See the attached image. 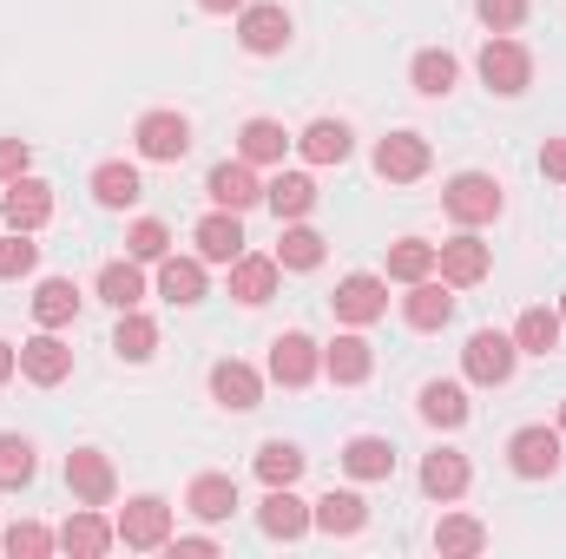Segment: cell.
I'll return each mask as SVG.
<instances>
[{
	"mask_svg": "<svg viewBox=\"0 0 566 559\" xmlns=\"http://www.w3.org/2000/svg\"><path fill=\"white\" fill-rule=\"evenodd\" d=\"M211 402L231 409V415H251V409L264 402V376H258L251 362L224 356V362H211Z\"/></svg>",
	"mask_w": 566,
	"mask_h": 559,
	"instance_id": "obj_16",
	"label": "cell"
},
{
	"mask_svg": "<svg viewBox=\"0 0 566 559\" xmlns=\"http://www.w3.org/2000/svg\"><path fill=\"white\" fill-rule=\"evenodd\" d=\"M66 487H73L80 507H113L119 474H113V461H106L99 447H73V454H66Z\"/></svg>",
	"mask_w": 566,
	"mask_h": 559,
	"instance_id": "obj_10",
	"label": "cell"
},
{
	"mask_svg": "<svg viewBox=\"0 0 566 559\" xmlns=\"http://www.w3.org/2000/svg\"><path fill=\"white\" fill-rule=\"evenodd\" d=\"M185 507H191L205 527H218V520L238 514V481H231V474H198V481L185 487Z\"/></svg>",
	"mask_w": 566,
	"mask_h": 559,
	"instance_id": "obj_27",
	"label": "cell"
},
{
	"mask_svg": "<svg viewBox=\"0 0 566 559\" xmlns=\"http://www.w3.org/2000/svg\"><path fill=\"white\" fill-rule=\"evenodd\" d=\"M416 415L428 421V428H468V415H474V402H468V389L461 382H422V395H416Z\"/></svg>",
	"mask_w": 566,
	"mask_h": 559,
	"instance_id": "obj_26",
	"label": "cell"
},
{
	"mask_svg": "<svg viewBox=\"0 0 566 559\" xmlns=\"http://www.w3.org/2000/svg\"><path fill=\"white\" fill-rule=\"evenodd\" d=\"M323 376V349L303 336V329H283L277 342H271V382H283V389H310Z\"/></svg>",
	"mask_w": 566,
	"mask_h": 559,
	"instance_id": "obj_15",
	"label": "cell"
},
{
	"mask_svg": "<svg viewBox=\"0 0 566 559\" xmlns=\"http://www.w3.org/2000/svg\"><path fill=\"white\" fill-rule=\"evenodd\" d=\"M171 251V231L158 224V218H139L133 231H126V257H139V264H158Z\"/></svg>",
	"mask_w": 566,
	"mask_h": 559,
	"instance_id": "obj_45",
	"label": "cell"
},
{
	"mask_svg": "<svg viewBox=\"0 0 566 559\" xmlns=\"http://www.w3.org/2000/svg\"><path fill=\"white\" fill-rule=\"evenodd\" d=\"M99 303H113V309H139L145 303V264L139 257H119V264L99 271Z\"/></svg>",
	"mask_w": 566,
	"mask_h": 559,
	"instance_id": "obj_36",
	"label": "cell"
},
{
	"mask_svg": "<svg viewBox=\"0 0 566 559\" xmlns=\"http://www.w3.org/2000/svg\"><path fill=\"white\" fill-rule=\"evenodd\" d=\"M461 369H468V382H481V389L514 382V369H521V342H514V329H474L468 349H461Z\"/></svg>",
	"mask_w": 566,
	"mask_h": 559,
	"instance_id": "obj_3",
	"label": "cell"
},
{
	"mask_svg": "<svg viewBox=\"0 0 566 559\" xmlns=\"http://www.w3.org/2000/svg\"><path fill=\"white\" fill-rule=\"evenodd\" d=\"M389 277L396 283L434 277V244H428V238H396V244H389Z\"/></svg>",
	"mask_w": 566,
	"mask_h": 559,
	"instance_id": "obj_42",
	"label": "cell"
},
{
	"mask_svg": "<svg viewBox=\"0 0 566 559\" xmlns=\"http://www.w3.org/2000/svg\"><path fill=\"white\" fill-rule=\"evenodd\" d=\"M560 434H566V402H560Z\"/></svg>",
	"mask_w": 566,
	"mask_h": 559,
	"instance_id": "obj_52",
	"label": "cell"
},
{
	"mask_svg": "<svg viewBox=\"0 0 566 559\" xmlns=\"http://www.w3.org/2000/svg\"><path fill=\"white\" fill-rule=\"evenodd\" d=\"M303 461H310V454H303L296 441H264V447H258V481H264V487H296V481H303Z\"/></svg>",
	"mask_w": 566,
	"mask_h": 559,
	"instance_id": "obj_40",
	"label": "cell"
},
{
	"mask_svg": "<svg viewBox=\"0 0 566 559\" xmlns=\"http://www.w3.org/2000/svg\"><path fill=\"white\" fill-rule=\"evenodd\" d=\"M264 204L277 211L283 224L310 218V211H316V178H310V171H277V178L264 184Z\"/></svg>",
	"mask_w": 566,
	"mask_h": 559,
	"instance_id": "obj_29",
	"label": "cell"
},
{
	"mask_svg": "<svg viewBox=\"0 0 566 559\" xmlns=\"http://www.w3.org/2000/svg\"><path fill=\"white\" fill-rule=\"evenodd\" d=\"M238 46L244 53H258V60H271V53H283L290 46V13H283L277 0H244L238 7Z\"/></svg>",
	"mask_w": 566,
	"mask_h": 559,
	"instance_id": "obj_11",
	"label": "cell"
},
{
	"mask_svg": "<svg viewBox=\"0 0 566 559\" xmlns=\"http://www.w3.org/2000/svg\"><path fill=\"white\" fill-rule=\"evenodd\" d=\"M0 534H7V527H0Z\"/></svg>",
	"mask_w": 566,
	"mask_h": 559,
	"instance_id": "obj_54",
	"label": "cell"
},
{
	"mask_svg": "<svg viewBox=\"0 0 566 559\" xmlns=\"http://www.w3.org/2000/svg\"><path fill=\"white\" fill-rule=\"evenodd\" d=\"M402 323L409 329H422V336H434V329H448L454 323V283H409V296H402Z\"/></svg>",
	"mask_w": 566,
	"mask_h": 559,
	"instance_id": "obj_18",
	"label": "cell"
},
{
	"mask_svg": "<svg viewBox=\"0 0 566 559\" xmlns=\"http://www.w3.org/2000/svg\"><path fill=\"white\" fill-rule=\"evenodd\" d=\"M20 376H27L33 389H60V382L73 376V349L60 342V329H40V336L20 342Z\"/></svg>",
	"mask_w": 566,
	"mask_h": 559,
	"instance_id": "obj_14",
	"label": "cell"
},
{
	"mask_svg": "<svg viewBox=\"0 0 566 559\" xmlns=\"http://www.w3.org/2000/svg\"><path fill=\"white\" fill-rule=\"evenodd\" d=\"M191 244H198L205 264H224V271H231V264L244 257V211H218V204H211V211L198 218Z\"/></svg>",
	"mask_w": 566,
	"mask_h": 559,
	"instance_id": "obj_13",
	"label": "cell"
},
{
	"mask_svg": "<svg viewBox=\"0 0 566 559\" xmlns=\"http://www.w3.org/2000/svg\"><path fill=\"white\" fill-rule=\"evenodd\" d=\"M40 271V244H33V231H7L0 238V283H20Z\"/></svg>",
	"mask_w": 566,
	"mask_h": 559,
	"instance_id": "obj_43",
	"label": "cell"
},
{
	"mask_svg": "<svg viewBox=\"0 0 566 559\" xmlns=\"http://www.w3.org/2000/svg\"><path fill=\"white\" fill-rule=\"evenodd\" d=\"M290 133H283L277 119H244V133H238V158H251V165H283V151H290Z\"/></svg>",
	"mask_w": 566,
	"mask_h": 559,
	"instance_id": "obj_38",
	"label": "cell"
},
{
	"mask_svg": "<svg viewBox=\"0 0 566 559\" xmlns=\"http://www.w3.org/2000/svg\"><path fill=\"white\" fill-rule=\"evenodd\" d=\"M323 376H329L336 389H356V382H369V376H376V349H369V336L343 329V336L323 349Z\"/></svg>",
	"mask_w": 566,
	"mask_h": 559,
	"instance_id": "obj_19",
	"label": "cell"
},
{
	"mask_svg": "<svg viewBox=\"0 0 566 559\" xmlns=\"http://www.w3.org/2000/svg\"><path fill=\"white\" fill-rule=\"evenodd\" d=\"M277 283H283L277 257H251V251H244V257L231 264V296H238L244 309H264V303L277 296Z\"/></svg>",
	"mask_w": 566,
	"mask_h": 559,
	"instance_id": "obj_24",
	"label": "cell"
},
{
	"mask_svg": "<svg viewBox=\"0 0 566 559\" xmlns=\"http://www.w3.org/2000/svg\"><path fill=\"white\" fill-rule=\"evenodd\" d=\"M133 145H139V158L151 165H178L185 151H191V119L185 113H139V126H133Z\"/></svg>",
	"mask_w": 566,
	"mask_h": 559,
	"instance_id": "obj_7",
	"label": "cell"
},
{
	"mask_svg": "<svg viewBox=\"0 0 566 559\" xmlns=\"http://www.w3.org/2000/svg\"><path fill=\"white\" fill-rule=\"evenodd\" d=\"M0 547H7L13 559H46L53 547H60V534H46L40 520H13V527L0 534Z\"/></svg>",
	"mask_w": 566,
	"mask_h": 559,
	"instance_id": "obj_44",
	"label": "cell"
},
{
	"mask_svg": "<svg viewBox=\"0 0 566 559\" xmlns=\"http://www.w3.org/2000/svg\"><path fill=\"white\" fill-rule=\"evenodd\" d=\"M73 316H80V283L73 277H46L33 289V323L40 329H66Z\"/></svg>",
	"mask_w": 566,
	"mask_h": 559,
	"instance_id": "obj_34",
	"label": "cell"
},
{
	"mask_svg": "<svg viewBox=\"0 0 566 559\" xmlns=\"http://www.w3.org/2000/svg\"><path fill=\"white\" fill-rule=\"evenodd\" d=\"M0 218H7V231H46L53 224V184L46 178H13L7 191H0Z\"/></svg>",
	"mask_w": 566,
	"mask_h": 559,
	"instance_id": "obj_9",
	"label": "cell"
},
{
	"mask_svg": "<svg viewBox=\"0 0 566 559\" xmlns=\"http://www.w3.org/2000/svg\"><path fill=\"white\" fill-rule=\"evenodd\" d=\"M566 336L560 309H547V303H534V309H521V323H514V342H521V356H554Z\"/></svg>",
	"mask_w": 566,
	"mask_h": 559,
	"instance_id": "obj_32",
	"label": "cell"
},
{
	"mask_svg": "<svg viewBox=\"0 0 566 559\" xmlns=\"http://www.w3.org/2000/svg\"><path fill=\"white\" fill-rule=\"evenodd\" d=\"M434 553H441V559L488 553V527H481V520H468V514H441V520H434Z\"/></svg>",
	"mask_w": 566,
	"mask_h": 559,
	"instance_id": "obj_35",
	"label": "cell"
},
{
	"mask_svg": "<svg viewBox=\"0 0 566 559\" xmlns=\"http://www.w3.org/2000/svg\"><path fill=\"white\" fill-rule=\"evenodd\" d=\"M113 356H119V362H151V356H158V323H151V316H139V309H119Z\"/></svg>",
	"mask_w": 566,
	"mask_h": 559,
	"instance_id": "obj_37",
	"label": "cell"
},
{
	"mask_svg": "<svg viewBox=\"0 0 566 559\" xmlns=\"http://www.w3.org/2000/svg\"><path fill=\"white\" fill-rule=\"evenodd\" d=\"M560 323H566V296H560Z\"/></svg>",
	"mask_w": 566,
	"mask_h": 559,
	"instance_id": "obj_53",
	"label": "cell"
},
{
	"mask_svg": "<svg viewBox=\"0 0 566 559\" xmlns=\"http://www.w3.org/2000/svg\"><path fill=\"white\" fill-rule=\"evenodd\" d=\"M560 461H566V434L560 428H514L507 434V467L521 474V481H547V474H560Z\"/></svg>",
	"mask_w": 566,
	"mask_h": 559,
	"instance_id": "obj_4",
	"label": "cell"
},
{
	"mask_svg": "<svg viewBox=\"0 0 566 559\" xmlns=\"http://www.w3.org/2000/svg\"><path fill=\"white\" fill-rule=\"evenodd\" d=\"M205 198H211L218 211H251V204H264V178H258L251 158H224V165H211Z\"/></svg>",
	"mask_w": 566,
	"mask_h": 559,
	"instance_id": "obj_8",
	"label": "cell"
},
{
	"mask_svg": "<svg viewBox=\"0 0 566 559\" xmlns=\"http://www.w3.org/2000/svg\"><path fill=\"white\" fill-rule=\"evenodd\" d=\"M277 264L283 271H316V264H323V231H310V224L296 218L277 238Z\"/></svg>",
	"mask_w": 566,
	"mask_h": 559,
	"instance_id": "obj_41",
	"label": "cell"
},
{
	"mask_svg": "<svg viewBox=\"0 0 566 559\" xmlns=\"http://www.w3.org/2000/svg\"><path fill=\"white\" fill-rule=\"evenodd\" d=\"M296 151H303L310 165H343V158L356 151V139H349V126H343V119H316V126H303V133H296Z\"/></svg>",
	"mask_w": 566,
	"mask_h": 559,
	"instance_id": "obj_33",
	"label": "cell"
},
{
	"mask_svg": "<svg viewBox=\"0 0 566 559\" xmlns=\"http://www.w3.org/2000/svg\"><path fill=\"white\" fill-rule=\"evenodd\" d=\"M329 309H336V323H349V329L382 323V316H389V277H369V271L343 277L336 283V296H329Z\"/></svg>",
	"mask_w": 566,
	"mask_h": 559,
	"instance_id": "obj_6",
	"label": "cell"
},
{
	"mask_svg": "<svg viewBox=\"0 0 566 559\" xmlns=\"http://www.w3.org/2000/svg\"><path fill=\"white\" fill-rule=\"evenodd\" d=\"M13 369H20V349H13V342H0V389L13 382Z\"/></svg>",
	"mask_w": 566,
	"mask_h": 559,
	"instance_id": "obj_50",
	"label": "cell"
},
{
	"mask_svg": "<svg viewBox=\"0 0 566 559\" xmlns=\"http://www.w3.org/2000/svg\"><path fill=\"white\" fill-rule=\"evenodd\" d=\"M33 474H40V454H33V441H27V434H0V494H20V487H33Z\"/></svg>",
	"mask_w": 566,
	"mask_h": 559,
	"instance_id": "obj_39",
	"label": "cell"
},
{
	"mask_svg": "<svg viewBox=\"0 0 566 559\" xmlns=\"http://www.w3.org/2000/svg\"><path fill=\"white\" fill-rule=\"evenodd\" d=\"M93 198H99L106 211H126V204H139V198H145L139 165H126V158H106V165L93 171Z\"/></svg>",
	"mask_w": 566,
	"mask_h": 559,
	"instance_id": "obj_31",
	"label": "cell"
},
{
	"mask_svg": "<svg viewBox=\"0 0 566 559\" xmlns=\"http://www.w3.org/2000/svg\"><path fill=\"white\" fill-rule=\"evenodd\" d=\"M343 474H349V481H389V474H396V441H382V434H349V441H343Z\"/></svg>",
	"mask_w": 566,
	"mask_h": 559,
	"instance_id": "obj_25",
	"label": "cell"
},
{
	"mask_svg": "<svg viewBox=\"0 0 566 559\" xmlns=\"http://www.w3.org/2000/svg\"><path fill=\"white\" fill-rule=\"evenodd\" d=\"M158 296L165 303H178V309H191V303H205V257H158Z\"/></svg>",
	"mask_w": 566,
	"mask_h": 559,
	"instance_id": "obj_28",
	"label": "cell"
},
{
	"mask_svg": "<svg viewBox=\"0 0 566 559\" xmlns=\"http://www.w3.org/2000/svg\"><path fill=\"white\" fill-rule=\"evenodd\" d=\"M310 527H316V534H329V540H349V534H363V527H369V500H363V494H349V487H329V494L310 507Z\"/></svg>",
	"mask_w": 566,
	"mask_h": 559,
	"instance_id": "obj_20",
	"label": "cell"
},
{
	"mask_svg": "<svg viewBox=\"0 0 566 559\" xmlns=\"http://www.w3.org/2000/svg\"><path fill=\"white\" fill-rule=\"evenodd\" d=\"M468 481H474V467H468V454H461V447H434V454L422 461V494H428V500H441V507H448V500H461V494H468Z\"/></svg>",
	"mask_w": 566,
	"mask_h": 559,
	"instance_id": "obj_23",
	"label": "cell"
},
{
	"mask_svg": "<svg viewBox=\"0 0 566 559\" xmlns=\"http://www.w3.org/2000/svg\"><path fill=\"white\" fill-rule=\"evenodd\" d=\"M428 139L422 133H389V139L376 145V178H389V184H416L428 178Z\"/></svg>",
	"mask_w": 566,
	"mask_h": 559,
	"instance_id": "obj_17",
	"label": "cell"
},
{
	"mask_svg": "<svg viewBox=\"0 0 566 559\" xmlns=\"http://www.w3.org/2000/svg\"><path fill=\"white\" fill-rule=\"evenodd\" d=\"M501 178H488V171H454L448 184H441V211L461 224V231H481V224H494L501 218Z\"/></svg>",
	"mask_w": 566,
	"mask_h": 559,
	"instance_id": "obj_1",
	"label": "cell"
},
{
	"mask_svg": "<svg viewBox=\"0 0 566 559\" xmlns=\"http://www.w3.org/2000/svg\"><path fill=\"white\" fill-rule=\"evenodd\" d=\"M198 7H205V13H238L244 0H198Z\"/></svg>",
	"mask_w": 566,
	"mask_h": 559,
	"instance_id": "obj_51",
	"label": "cell"
},
{
	"mask_svg": "<svg viewBox=\"0 0 566 559\" xmlns=\"http://www.w3.org/2000/svg\"><path fill=\"white\" fill-rule=\"evenodd\" d=\"M541 171H547L554 184H566V139H547V145H541Z\"/></svg>",
	"mask_w": 566,
	"mask_h": 559,
	"instance_id": "obj_49",
	"label": "cell"
},
{
	"mask_svg": "<svg viewBox=\"0 0 566 559\" xmlns=\"http://www.w3.org/2000/svg\"><path fill=\"white\" fill-rule=\"evenodd\" d=\"M113 527H119V547H133V553H165V540H171V500L139 494V500L119 507Z\"/></svg>",
	"mask_w": 566,
	"mask_h": 559,
	"instance_id": "obj_5",
	"label": "cell"
},
{
	"mask_svg": "<svg viewBox=\"0 0 566 559\" xmlns=\"http://www.w3.org/2000/svg\"><path fill=\"white\" fill-rule=\"evenodd\" d=\"M454 80H461V60H454L448 46H422V53H416V66H409V86H416L422 99H448V93H454Z\"/></svg>",
	"mask_w": 566,
	"mask_h": 559,
	"instance_id": "obj_30",
	"label": "cell"
},
{
	"mask_svg": "<svg viewBox=\"0 0 566 559\" xmlns=\"http://www.w3.org/2000/svg\"><path fill=\"white\" fill-rule=\"evenodd\" d=\"M27 171H33V145L0 139V184H13V178H27Z\"/></svg>",
	"mask_w": 566,
	"mask_h": 559,
	"instance_id": "obj_47",
	"label": "cell"
},
{
	"mask_svg": "<svg viewBox=\"0 0 566 559\" xmlns=\"http://www.w3.org/2000/svg\"><path fill=\"white\" fill-rule=\"evenodd\" d=\"M481 86L488 93H501V99H521L527 86H534V53L514 40V33H488V46H481Z\"/></svg>",
	"mask_w": 566,
	"mask_h": 559,
	"instance_id": "obj_2",
	"label": "cell"
},
{
	"mask_svg": "<svg viewBox=\"0 0 566 559\" xmlns=\"http://www.w3.org/2000/svg\"><path fill=\"white\" fill-rule=\"evenodd\" d=\"M119 547V527L99 514V507H80L66 527H60V553H80V559H99Z\"/></svg>",
	"mask_w": 566,
	"mask_h": 559,
	"instance_id": "obj_22",
	"label": "cell"
},
{
	"mask_svg": "<svg viewBox=\"0 0 566 559\" xmlns=\"http://www.w3.org/2000/svg\"><path fill=\"white\" fill-rule=\"evenodd\" d=\"M258 527L283 540V547H296L303 534H310V500H296V487H271L264 494V507H258Z\"/></svg>",
	"mask_w": 566,
	"mask_h": 559,
	"instance_id": "obj_21",
	"label": "cell"
},
{
	"mask_svg": "<svg viewBox=\"0 0 566 559\" xmlns=\"http://www.w3.org/2000/svg\"><path fill=\"white\" fill-rule=\"evenodd\" d=\"M434 271H441V283H454V289H474V283H488V271H494V251L474 231H461V238L434 244Z\"/></svg>",
	"mask_w": 566,
	"mask_h": 559,
	"instance_id": "obj_12",
	"label": "cell"
},
{
	"mask_svg": "<svg viewBox=\"0 0 566 559\" xmlns=\"http://www.w3.org/2000/svg\"><path fill=\"white\" fill-rule=\"evenodd\" d=\"M474 13H481L488 33H514L527 20V0H474Z\"/></svg>",
	"mask_w": 566,
	"mask_h": 559,
	"instance_id": "obj_46",
	"label": "cell"
},
{
	"mask_svg": "<svg viewBox=\"0 0 566 559\" xmlns=\"http://www.w3.org/2000/svg\"><path fill=\"white\" fill-rule=\"evenodd\" d=\"M165 553H171V559H211V553H218V540H211V534H171V540H165Z\"/></svg>",
	"mask_w": 566,
	"mask_h": 559,
	"instance_id": "obj_48",
	"label": "cell"
}]
</instances>
